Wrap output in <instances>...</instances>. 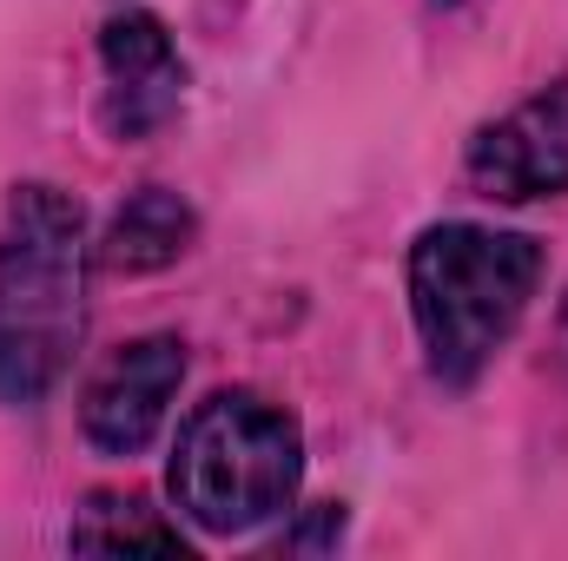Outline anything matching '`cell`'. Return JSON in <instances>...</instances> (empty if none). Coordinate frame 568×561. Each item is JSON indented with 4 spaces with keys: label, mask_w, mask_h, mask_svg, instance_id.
<instances>
[{
    "label": "cell",
    "mask_w": 568,
    "mask_h": 561,
    "mask_svg": "<svg viewBox=\"0 0 568 561\" xmlns=\"http://www.w3.org/2000/svg\"><path fill=\"white\" fill-rule=\"evenodd\" d=\"M87 212L60 185H13L0 212V404L33 410L87 330Z\"/></svg>",
    "instance_id": "obj_1"
},
{
    "label": "cell",
    "mask_w": 568,
    "mask_h": 561,
    "mask_svg": "<svg viewBox=\"0 0 568 561\" xmlns=\"http://www.w3.org/2000/svg\"><path fill=\"white\" fill-rule=\"evenodd\" d=\"M536 284L542 245L529 232H496L469 218L429 225L410 245V317L424 337L429 377L469 390L529 317Z\"/></svg>",
    "instance_id": "obj_2"
},
{
    "label": "cell",
    "mask_w": 568,
    "mask_h": 561,
    "mask_svg": "<svg viewBox=\"0 0 568 561\" xmlns=\"http://www.w3.org/2000/svg\"><path fill=\"white\" fill-rule=\"evenodd\" d=\"M172 509L205 536H252L291 516L304 482V429L258 390H219L179 422Z\"/></svg>",
    "instance_id": "obj_3"
},
{
    "label": "cell",
    "mask_w": 568,
    "mask_h": 561,
    "mask_svg": "<svg viewBox=\"0 0 568 561\" xmlns=\"http://www.w3.org/2000/svg\"><path fill=\"white\" fill-rule=\"evenodd\" d=\"M185 384V344L179 337H133L120 344L80 390V429L100 456H140L165 429L172 397Z\"/></svg>",
    "instance_id": "obj_4"
},
{
    "label": "cell",
    "mask_w": 568,
    "mask_h": 561,
    "mask_svg": "<svg viewBox=\"0 0 568 561\" xmlns=\"http://www.w3.org/2000/svg\"><path fill=\"white\" fill-rule=\"evenodd\" d=\"M463 172L496 205L562 198L568 192V86H542L536 100H523L503 120H489L463 152Z\"/></svg>",
    "instance_id": "obj_5"
},
{
    "label": "cell",
    "mask_w": 568,
    "mask_h": 561,
    "mask_svg": "<svg viewBox=\"0 0 568 561\" xmlns=\"http://www.w3.org/2000/svg\"><path fill=\"white\" fill-rule=\"evenodd\" d=\"M100 67H106V93H100V120L120 145H140L165 133L185 106V60L172 47V33L152 13H113L100 33Z\"/></svg>",
    "instance_id": "obj_6"
},
{
    "label": "cell",
    "mask_w": 568,
    "mask_h": 561,
    "mask_svg": "<svg viewBox=\"0 0 568 561\" xmlns=\"http://www.w3.org/2000/svg\"><path fill=\"white\" fill-rule=\"evenodd\" d=\"M192 232H199L192 205H185L179 192H165V185H145V192H133V198L113 212V225L100 232L93 258H100L106 272H126V278L165 272L172 258H185Z\"/></svg>",
    "instance_id": "obj_7"
},
{
    "label": "cell",
    "mask_w": 568,
    "mask_h": 561,
    "mask_svg": "<svg viewBox=\"0 0 568 561\" xmlns=\"http://www.w3.org/2000/svg\"><path fill=\"white\" fill-rule=\"evenodd\" d=\"M73 549H100V555H120V549H152V555H179L185 536L172 522H159L145 509V496H93L67 536Z\"/></svg>",
    "instance_id": "obj_8"
},
{
    "label": "cell",
    "mask_w": 568,
    "mask_h": 561,
    "mask_svg": "<svg viewBox=\"0 0 568 561\" xmlns=\"http://www.w3.org/2000/svg\"><path fill=\"white\" fill-rule=\"evenodd\" d=\"M562 357H568V297H562Z\"/></svg>",
    "instance_id": "obj_9"
},
{
    "label": "cell",
    "mask_w": 568,
    "mask_h": 561,
    "mask_svg": "<svg viewBox=\"0 0 568 561\" xmlns=\"http://www.w3.org/2000/svg\"><path fill=\"white\" fill-rule=\"evenodd\" d=\"M436 7H456V0H436Z\"/></svg>",
    "instance_id": "obj_10"
}]
</instances>
